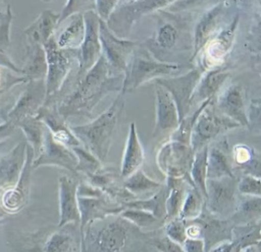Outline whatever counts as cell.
Returning a JSON list of instances; mask_svg holds the SVG:
<instances>
[{"label": "cell", "instance_id": "42", "mask_svg": "<svg viewBox=\"0 0 261 252\" xmlns=\"http://www.w3.org/2000/svg\"><path fill=\"white\" fill-rule=\"evenodd\" d=\"M242 252H259V250L258 249L257 246H251V247H247Z\"/></svg>", "mask_w": 261, "mask_h": 252}, {"label": "cell", "instance_id": "8", "mask_svg": "<svg viewBox=\"0 0 261 252\" xmlns=\"http://www.w3.org/2000/svg\"><path fill=\"white\" fill-rule=\"evenodd\" d=\"M99 38L106 53L105 58L109 65L120 73H126L134 47L137 45L136 43L114 36L101 19H99Z\"/></svg>", "mask_w": 261, "mask_h": 252}, {"label": "cell", "instance_id": "2", "mask_svg": "<svg viewBox=\"0 0 261 252\" xmlns=\"http://www.w3.org/2000/svg\"><path fill=\"white\" fill-rule=\"evenodd\" d=\"M124 75H113L105 56H100L94 67L87 75L77 92L70 114L91 113L96 104L111 91L123 88Z\"/></svg>", "mask_w": 261, "mask_h": 252}, {"label": "cell", "instance_id": "28", "mask_svg": "<svg viewBox=\"0 0 261 252\" xmlns=\"http://www.w3.org/2000/svg\"><path fill=\"white\" fill-rule=\"evenodd\" d=\"M228 76V73L222 70H215L207 73V76L201 81L200 87L197 91L194 93L191 100V106L194 101L199 102L212 99L214 94L218 91L219 87L222 85Z\"/></svg>", "mask_w": 261, "mask_h": 252}, {"label": "cell", "instance_id": "24", "mask_svg": "<svg viewBox=\"0 0 261 252\" xmlns=\"http://www.w3.org/2000/svg\"><path fill=\"white\" fill-rule=\"evenodd\" d=\"M168 189L166 185L152 197L146 199H138L124 203L125 208L141 209L153 214L160 220L164 221L166 218V200Z\"/></svg>", "mask_w": 261, "mask_h": 252}, {"label": "cell", "instance_id": "12", "mask_svg": "<svg viewBox=\"0 0 261 252\" xmlns=\"http://www.w3.org/2000/svg\"><path fill=\"white\" fill-rule=\"evenodd\" d=\"M77 202L83 224L95 219H105L111 215H119L125 209L123 205L111 201L106 195L100 197L77 195Z\"/></svg>", "mask_w": 261, "mask_h": 252}, {"label": "cell", "instance_id": "3", "mask_svg": "<svg viewBox=\"0 0 261 252\" xmlns=\"http://www.w3.org/2000/svg\"><path fill=\"white\" fill-rule=\"evenodd\" d=\"M204 209L211 215L229 219L236 210L239 200L237 177L207 179Z\"/></svg>", "mask_w": 261, "mask_h": 252}, {"label": "cell", "instance_id": "23", "mask_svg": "<svg viewBox=\"0 0 261 252\" xmlns=\"http://www.w3.org/2000/svg\"><path fill=\"white\" fill-rule=\"evenodd\" d=\"M224 145L213 147L211 150L208 148L207 179L237 177L232 171L225 151L222 149Z\"/></svg>", "mask_w": 261, "mask_h": 252}, {"label": "cell", "instance_id": "7", "mask_svg": "<svg viewBox=\"0 0 261 252\" xmlns=\"http://www.w3.org/2000/svg\"><path fill=\"white\" fill-rule=\"evenodd\" d=\"M200 70H192L189 73L172 78H159L155 83L160 84L169 91L175 101L178 109L179 122L187 116L191 107V100L201 79Z\"/></svg>", "mask_w": 261, "mask_h": 252}, {"label": "cell", "instance_id": "11", "mask_svg": "<svg viewBox=\"0 0 261 252\" xmlns=\"http://www.w3.org/2000/svg\"><path fill=\"white\" fill-rule=\"evenodd\" d=\"M260 221L233 226L230 241L221 243L208 252H242L251 246L259 247Z\"/></svg>", "mask_w": 261, "mask_h": 252}, {"label": "cell", "instance_id": "39", "mask_svg": "<svg viewBox=\"0 0 261 252\" xmlns=\"http://www.w3.org/2000/svg\"><path fill=\"white\" fill-rule=\"evenodd\" d=\"M181 246L185 252H207L202 238H187Z\"/></svg>", "mask_w": 261, "mask_h": 252}, {"label": "cell", "instance_id": "36", "mask_svg": "<svg viewBox=\"0 0 261 252\" xmlns=\"http://www.w3.org/2000/svg\"><path fill=\"white\" fill-rule=\"evenodd\" d=\"M84 29L85 27H84L83 20L82 17H77L75 21H73L71 27L67 30V32H65L63 36H62L60 45H67L70 41L73 42L74 41L75 43L76 41H80V38L81 39L83 38Z\"/></svg>", "mask_w": 261, "mask_h": 252}, {"label": "cell", "instance_id": "35", "mask_svg": "<svg viewBox=\"0 0 261 252\" xmlns=\"http://www.w3.org/2000/svg\"><path fill=\"white\" fill-rule=\"evenodd\" d=\"M22 128L27 133L29 139L33 142L36 154L40 152L43 147L44 132L40 124L36 121H27L22 124Z\"/></svg>", "mask_w": 261, "mask_h": 252}, {"label": "cell", "instance_id": "27", "mask_svg": "<svg viewBox=\"0 0 261 252\" xmlns=\"http://www.w3.org/2000/svg\"><path fill=\"white\" fill-rule=\"evenodd\" d=\"M221 4L218 5L216 7L209 11L204 16L201 18L199 24L197 26L196 33H195V54H197L207 43L209 37L212 35L216 29L217 24L220 19L221 12Z\"/></svg>", "mask_w": 261, "mask_h": 252}, {"label": "cell", "instance_id": "5", "mask_svg": "<svg viewBox=\"0 0 261 252\" xmlns=\"http://www.w3.org/2000/svg\"><path fill=\"white\" fill-rule=\"evenodd\" d=\"M208 105L200 113L192 128L190 145L195 153L221 133L240 127L227 116L209 108Z\"/></svg>", "mask_w": 261, "mask_h": 252}, {"label": "cell", "instance_id": "17", "mask_svg": "<svg viewBox=\"0 0 261 252\" xmlns=\"http://www.w3.org/2000/svg\"><path fill=\"white\" fill-rule=\"evenodd\" d=\"M126 221L120 218L108 223L99 232L97 244L103 252H123L127 244L129 232Z\"/></svg>", "mask_w": 261, "mask_h": 252}, {"label": "cell", "instance_id": "22", "mask_svg": "<svg viewBox=\"0 0 261 252\" xmlns=\"http://www.w3.org/2000/svg\"><path fill=\"white\" fill-rule=\"evenodd\" d=\"M123 186L136 200H138L139 197L146 199L152 197L163 187V184L140 169L123 180Z\"/></svg>", "mask_w": 261, "mask_h": 252}, {"label": "cell", "instance_id": "4", "mask_svg": "<svg viewBox=\"0 0 261 252\" xmlns=\"http://www.w3.org/2000/svg\"><path fill=\"white\" fill-rule=\"evenodd\" d=\"M194 155L191 145L169 139L159 151L157 164L166 178L187 179L192 183L189 173Z\"/></svg>", "mask_w": 261, "mask_h": 252}, {"label": "cell", "instance_id": "41", "mask_svg": "<svg viewBox=\"0 0 261 252\" xmlns=\"http://www.w3.org/2000/svg\"><path fill=\"white\" fill-rule=\"evenodd\" d=\"M13 125L10 123L6 124V125L0 126V137L1 136L7 135L13 131Z\"/></svg>", "mask_w": 261, "mask_h": 252}, {"label": "cell", "instance_id": "29", "mask_svg": "<svg viewBox=\"0 0 261 252\" xmlns=\"http://www.w3.org/2000/svg\"><path fill=\"white\" fill-rule=\"evenodd\" d=\"M204 200L195 188L187 191L178 218L184 221H191L198 218L204 209Z\"/></svg>", "mask_w": 261, "mask_h": 252}, {"label": "cell", "instance_id": "15", "mask_svg": "<svg viewBox=\"0 0 261 252\" xmlns=\"http://www.w3.org/2000/svg\"><path fill=\"white\" fill-rule=\"evenodd\" d=\"M144 160V149L140 142L136 123L131 122L120 167V174L122 179L125 180L139 171Z\"/></svg>", "mask_w": 261, "mask_h": 252}, {"label": "cell", "instance_id": "38", "mask_svg": "<svg viewBox=\"0 0 261 252\" xmlns=\"http://www.w3.org/2000/svg\"><path fill=\"white\" fill-rule=\"evenodd\" d=\"M253 154L247 146H238L234 148V160L240 166L249 164V162L253 160Z\"/></svg>", "mask_w": 261, "mask_h": 252}, {"label": "cell", "instance_id": "26", "mask_svg": "<svg viewBox=\"0 0 261 252\" xmlns=\"http://www.w3.org/2000/svg\"><path fill=\"white\" fill-rule=\"evenodd\" d=\"M261 198L254 197H243L238 200V206L230 219L232 222L240 221L239 224L260 221Z\"/></svg>", "mask_w": 261, "mask_h": 252}, {"label": "cell", "instance_id": "16", "mask_svg": "<svg viewBox=\"0 0 261 252\" xmlns=\"http://www.w3.org/2000/svg\"><path fill=\"white\" fill-rule=\"evenodd\" d=\"M79 183L72 178L63 176L59 178V206L61 225L81 219L77 202Z\"/></svg>", "mask_w": 261, "mask_h": 252}, {"label": "cell", "instance_id": "32", "mask_svg": "<svg viewBox=\"0 0 261 252\" xmlns=\"http://www.w3.org/2000/svg\"><path fill=\"white\" fill-rule=\"evenodd\" d=\"M178 38V29L171 23H165L157 31L155 43L160 48L169 50L175 45Z\"/></svg>", "mask_w": 261, "mask_h": 252}, {"label": "cell", "instance_id": "9", "mask_svg": "<svg viewBox=\"0 0 261 252\" xmlns=\"http://www.w3.org/2000/svg\"><path fill=\"white\" fill-rule=\"evenodd\" d=\"M155 124L153 137L172 134L179 125V116L173 98L164 87L155 82Z\"/></svg>", "mask_w": 261, "mask_h": 252}, {"label": "cell", "instance_id": "13", "mask_svg": "<svg viewBox=\"0 0 261 252\" xmlns=\"http://www.w3.org/2000/svg\"><path fill=\"white\" fill-rule=\"evenodd\" d=\"M32 149L27 148V160L22 168L20 177L16 184L6 189L1 199L3 208L7 212H16L22 209L28 198L30 190V172L32 166Z\"/></svg>", "mask_w": 261, "mask_h": 252}, {"label": "cell", "instance_id": "1", "mask_svg": "<svg viewBox=\"0 0 261 252\" xmlns=\"http://www.w3.org/2000/svg\"><path fill=\"white\" fill-rule=\"evenodd\" d=\"M124 108L123 93L119 95L109 108L91 123L73 127L74 134L79 137L100 162L109 154L114 137L118 131Z\"/></svg>", "mask_w": 261, "mask_h": 252}, {"label": "cell", "instance_id": "44", "mask_svg": "<svg viewBox=\"0 0 261 252\" xmlns=\"http://www.w3.org/2000/svg\"><path fill=\"white\" fill-rule=\"evenodd\" d=\"M4 145V142H0V149H1V148H2L3 145Z\"/></svg>", "mask_w": 261, "mask_h": 252}, {"label": "cell", "instance_id": "6", "mask_svg": "<svg viewBox=\"0 0 261 252\" xmlns=\"http://www.w3.org/2000/svg\"><path fill=\"white\" fill-rule=\"evenodd\" d=\"M178 69L175 64L158 62L149 57H135L131 60L125 73L122 93L132 91L145 82L163 78Z\"/></svg>", "mask_w": 261, "mask_h": 252}, {"label": "cell", "instance_id": "19", "mask_svg": "<svg viewBox=\"0 0 261 252\" xmlns=\"http://www.w3.org/2000/svg\"><path fill=\"white\" fill-rule=\"evenodd\" d=\"M221 114L227 116L240 126H249L250 121L246 113L244 97L241 89L232 86L219 101Z\"/></svg>", "mask_w": 261, "mask_h": 252}, {"label": "cell", "instance_id": "21", "mask_svg": "<svg viewBox=\"0 0 261 252\" xmlns=\"http://www.w3.org/2000/svg\"><path fill=\"white\" fill-rule=\"evenodd\" d=\"M166 187L168 189L166 200V218L164 223L178 218L184 202L187 191L193 187L192 183L187 179L166 178Z\"/></svg>", "mask_w": 261, "mask_h": 252}, {"label": "cell", "instance_id": "33", "mask_svg": "<svg viewBox=\"0 0 261 252\" xmlns=\"http://www.w3.org/2000/svg\"><path fill=\"white\" fill-rule=\"evenodd\" d=\"M238 192L243 197H261L260 177L244 174L238 180Z\"/></svg>", "mask_w": 261, "mask_h": 252}, {"label": "cell", "instance_id": "10", "mask_svg": "<svg viewBox=\"0 0 261 252\" xmlns=\"http://www.w3.org/2000/svg\"><path fill=\"white\" fill-rule=\"evenodd\" d=\"M194 221L201 228V238L204 240L207 252L221 243L230 241L231 238L233 224L230 218H218L211 215L204 209L201 215Z\"/></svg>", "mask_w": 261, "mask_h": 252}, {"label": "cell", "instance_id": "14", "mask_svg": "<svg viewBox=\"0 0 261 252\" xmlns=\"http://www.w3.org/2000/svg\"><path fill=\"white\" fill-rule=\"evenodd\" d=\"M45 136L43 153L35 160L34 167L42 164H56L76 172L79 161L75 156L68 151L62 144L56 142L48 131L45 133Z\"/></svg>", "mask_w": 261, "mask_h": 252}, {"label": "cell", "instance_id": "40", "mask_svg": "<svg viewBox=\"0 0 261 252\" xmlns=\"http://www.w3.org/2000/svg\"><path fill=\"white\" fill-rule=\"evenodd\" d=\"M117 1H98L99 13L103 20H108L111 12L115 7Z\"/></svg>", "mask_w": 261, "mask_h": 252}, {"label": "cell", "instance_id": "20", "mask_svg": "<svg viewBox=\"0 0 261 252\" xmlns=\"http://www.w3.org/2000/svg\"><path fill=\"white\" fill-rule=\"evenodd\" d=\"M86 36L82 48L83 67L91 68L100 57V38H99V19L94 12L86 15Z\"/></svg>", "mask_w": 261, "mask_h": 252}, {"label": "cell", "instance_id": "43", "mask_svg": "<svg viewBox=\"0 0 261 252\" xmlns=\"http://www.w3.org/2000/svg\"><path fill=\"white\" fill-rule=\"evenodd\" d=\"M8 214V212L3 207H0V217L4 216V215H7Z\"/></svg>", "mask_w": 261, "mask_h": 252}, {"label": "cell", "instance_id": "37", "mask_svg": "<svg viewBox=\"0 0 261 252\" xmlns=\"http://www.w3.org/2000/svg\"><path fill=\"white\" fill-rule=\"evenodd\" d=\"M153 245L160 252H185L181 244L174 242L166 236L154 241Z\"/></svg>", "mask_w": 261, "mask_h": 252}, {"label": "cell", "instance_id": "30", "mask_svg": "<svg viewBox=\"0 0 261 252\" xmlns=\"http://www.w3.org/2000/svg\"><path fill=\"white\" fill-rule=\"evenodd\" d=\"M47 47L49 61V88H54L59 83L62 75L65 73L66 61L59 52L56 51L54 44L49 43Z\"/></svg>", "mask_w": 261, "mask_h": 252}, {"label": "cell", "instance_id": "25", "mask_svg": "<svg viewBox=\"0 0 261 252\" xmlns=\"http://www.w3.org/2000/svg\"><path fill=\"white\" fill-rule=\"evenodd\" d=\"M207 155L208 145L201 148L195 153L193 161L191 166L189 177L193 184L194 188L202 195L205 200L206 182H207Z\"/></svg>", "mask_w": 261, "mask_h": 252}, {"label": "cell", "instance_id": "31", "mask_svg": "<svg viewBox=\"0 0 261 252\" xmlns=\"http://www.w3.org/2000/svg\"><path fill=\"white\" fill-rule=\"evenodd\" d=\"M119 216L128 223L134 225L140 229L152 227L160 220L150 212L129 208H125L124 210L120 212Z\"/></svg>", "mask_w": 261, "mask_h": 252}, {"label": "cell", "instance_id": "18", "mask_svg": "<svg viewBox=\"0 0 261 252\" xmlns=\"http://www.w3.org/2000/svg\"><path fill=\"white\" fill-rule=\"evenodd\" d=\"M25 143L19 144L0 160V187L11 188L19 180L25 164Z\"/></svg>", "mask_w": 261, "mask_h": 252}, {"label": "cell", "instance_id": "34", "mask_svg": "<svg viewBox=\"0 0 261 252\" xmlns=\"http://www.w3.org/2000/svg\"><path fill=\"white\" fill-rule=\"evenodd\" d=\"M164 224L166 236L169 239L181 245L187 239L186 221L179 218H175Z\"/></svg>", "mask_w": 261, "mask_h": 252}]
</instances>
